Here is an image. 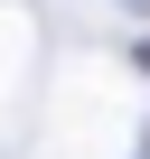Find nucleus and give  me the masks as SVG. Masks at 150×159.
<instances>
[{"instance_id":"obj_1","label":"nucleus","mask_w":150,"mask_h":159,"mask_svg":"<svg viewBox=\"0 0 150 159\" xmlns=\"http://www.w3.org/2000/svg\"><path fill=\"white\" fill-rule=\"evenodd\" d=\"M141 75H150V47H141Z\"/></svg>"}]
</instances>
